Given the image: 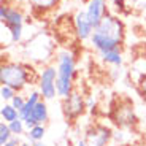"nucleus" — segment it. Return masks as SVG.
<instances>
[{
  "label": "nucleus",
  "instance_id": "1",
  "mask_svg": "<svg viewBox=\"0 0 146 146\" xmlns=\"http://www.w3.org/2000/svg\"><path fill=\"white\" fill-rule=\"evenodd\" d=\"M125 38V26L119 16L106 15L103 21L94 29L91 36V44L95 51L105 52L111 49H121Z\"/></svg>",
  "mask_w": 146,
  "mask_h": 146
},
{
  "label": "nucleus",
  "instance_id": "2",
  "mask_svg": "<svg viewBox=\"0 0 146 146\" xmlns=\"http://www.w3.org/2000/svg\"><path fill=\"white\" fill-rule=\"evenodd\" d=\"M57 67V97L65 99L75 91V78H76V64L70 51L62 49L56 56Z\"/></svg>",
  "mask_w": 146,
  "mask_h": 146
},
{
  "label": "nucleus",
  "instance_id": "3",
  "mask_svg": "<svg viewBox=\"0 0 146 146\" xmlns=\"http://www.w3.org/2000/svg\"><path fill=\"white\" fill-rule=\"evenodd\" d=\"M33 81V70L21 62H3L0 67V83L10 86L16 92H22Z\"/></svg>",
  "mask_w": 146,
  "mask_h": 146
},
{
  "label": "nucleus",
  "instance_id": "4",
  "mask_svg": "<svg viewBox=\"0 0 146 146\" xmlns=\"http://www.w3.org/2000/svg\"><path fill=\"white\" fill-rule=\"evenodd\" d=\"M0 19H2V24L10 32L11 41L19 43L22 38V30H24V15L21 13V10L3 3L0 7Z\"/></svg>",
  "mask_w": 146,
  "mask_h": 146
},
{
  "label": "nucleus",
  "instance_id": "5",
  "mask_svg": "<svg viewBox=\"0 0 146 146\" xmlns=\"http://www.w3.org/2000/svg\"><path fill=\"white\" fill-rule=\"evenodd\" d=\"M57 67L56 65H44L40 70V75L36 78L38 91H40L43 100H54L57 97Z\"/></svg>",
  "mask_w": 146,
  "mask_h": 146
},
{
  "label": "nucleus",
  "instance_id": "6",
  "mask_svg": "<svg viewBox=\"0 0 146 146\" xmlns=\"http://www.w3.org/2000/svg\"><path fill=\"white\" fill-rule=\"evenodd\" d=\"M86 110H88V106H86V97L81 92H78L76 89L68 97L62 99V113L65 116V119L70 121V122H73L78 117H81Z\"/></svg>",
  "mask_w": 146,
  "mask_h": 146
},
{
  "label": "nucleus",
  "instance_id": "7",
  "mask_svg": "<svg viewBox=\"0 0 146 146\" xmlns=\"http://www.w3.org/2000/svg\"><path fill=\"white\" fill-rule=\"evenodd\" d=\"M83 140L88 146H108L113 140V130L103 124H92Z\"/></svg>",
  "mask_w": 146,
  "mask_h": 146
},
{
  "label": "nucleus",
  "instance_id": "8",
  "mask_svg": "<svg viewBox=\"0 0 146 146\" xmlns=\"http://www.w3.org/2000/svg\"><path fill=\"white\" fill-rule=\"evenodd\" d=\"M86 15H88V19L91 21L92 27H97L100 22L103 21L108 13V3H106V0H88V3H86Z\"/></svg>",
  "mask_w": 146,
  "mask_h": 146
},
{
  "label": "nucleus",
  "instance_id": "9",
  "mask_svg": "<svg viewBox=\"0 0 146 146\" xmlns=\"http://www.w3.org/2000/svg\"><path fill=\"white\" fill-rule=\"evenodd\" d=\"M73 26H75V33H76L78 40H81V41L91 40L94 27H92L91 21L88 19V15H86L84 10H80L75 13V16H73Z\"/></svg>",
  "mask_w": 146,
  "mask_h": 146
},
{
  "label": "nucleus",
  "instance_id": "10",
  "mask_svg": "<svg viewBox=\"0 0 146 146\" xmlns=\"http://www.w3.org/2000/svg\"><path fill=\"white\" fill-rule=\"evenodd\" d=\"M48 119H49V111H48L46 100H41V102H38L36 106L33 108L32 116L27 121H24V122H26V127H27V130H29L30 127H33V125H36V124H46Z\"/></svg>",
  "mask_w": 146,
  "mask_h": 146
},
{
  "label": "nucleus",
  "instance_id": "11",
  "mask_svg": "<svg viewBox=\"0 0 146 146\" xmlns=\"http://www.w3.org/2000/svg\"><path fill=\"white\" fill-rule=\"evenodd\" d=\"M114 122L119 127H130L135 124V113L130 105H119L114 108Z\"/></svg>",
  "mask_w": 146,
  "mask_h": 146
},
{
  "label": "nucleus",
  "instance_id": "12",
  "mask_svg": "<svg viewBox=\"0 0 146 146\" xmlns=\"http://www.w3.org/2000/svg\"><path fill=\"white\" fill-rule=\"evenodd\" d=\"M100 59H102L105 64L108 65H113V67H121L124 59H122V52L121 49H111V51H105V52H100Z\"/></svg>",
  "mask_w": 146,
  "mask_h": 146
},
{
  "label": "nucleus",
  "instance_id": "13",
  "mask_svg": "<svg viewBox=\"0 0 146 146\" xmlns=\"http://www.w3.org/2000/svg\"><path fill=\"white\" fill-rule=\"evenodd\" d=\"M29 5L38 13H48V11L54 10L59 5L60 0H27Z\"/></svg>",
  "mask_w": 146,
  "mask_h": 146
},
{
  "label": "nucleus",
  "instance_id": "14",
  "mask_svg": "<svg viewBox=\"0 0 146 146\" xmlns=\"http://www.w3.org/2000/svg\"><path fill=\"white\" fill-rule=\"evenodd\" d=\"M44 135H46V127H44V124H36L26 132L27 141H30L32 145L33 143H38V141H43Z\"/></svg>",
  "mask_w": 146,
  "mask_h": 146
},
{
  "label": "nucleus",
  "instance_id": "15",
  "mask_svg": "<svg viewBox=\"0 0 146 146\" xmlns=\"http://www.w3.org/2000/svg\"><path fill=\"white\" fill-rule=\"evenodd\" d=\"M0 117H2V121L10 124V122H13L19 117V111L11 103H3L2 108H0Z\"/></svg>",
  "mask_w": 146,
  "mask_h": 146
},
{
  "label": "nucleus",
  "instance_id": "16",
  "mask_svg": "<svg viewBox=\"0 0 146 146\" xmlns=\"http://www.w3.org/2000/svg\"><path fill=\"white\" fill-rule=\"evenodd\" d=\"M8 127H10V130H11V133H13V137H22V135H26V132H27L26 122H24L21 117H18L16 121L10 122V124H8Z\"/></svg>",
  "mask_w": 146,
  "mask_h": 146
},
{
  "label": "nucleus",
  "instance_id": "17",
  "mask_svg": "<svg viewBox=\"0 0 146 146\" xmlns=\"http://www.w3.org/2000/svg\"><path fill=\"white\" fill-rule=\"evenodd\" d=\"M11 138H13V133H11L10 127H8V122L2 121L0 122V146L7 145Z\"/></svg>",
  "mask_w": 146,
  "mask_h": 146
},
{
  "label": "nucleus",
  "instance_id": "18",
  "mask_svg": "<svg viewBox=\"0 0 146 146\" xmlns=\"http://www.w3.org/2000/svg\"><path fill=\"white\" fill-rule=\"evenodd\" d=\"M16 94H18V92L13 88H10V86H2V88H0V99H2L3 103H10Z\"/></svg>",
  "mask_w": 146,
  "mask_h": 146
},
{
  "label": "nucleus",
  "instance_id": "19",
  "mask_svg": "<svg viewBox=\"0 0 146 146\" xmlns=\"http://www.w3.org/2000/svg\"><path fill=\"white\" fill-rule=\"evenodd\" d=\"M26 100H27V95H24L22 92H18V94L13 97V100H11V105L15 106L18 111H21L22 108H24V105H26Z\"/></svg>",
  "mask_w": 146,
  "mask_h": 146
},
{
  "label": "nucleus",
  "instance_id": "20",
  "mask_svg": "<svg viewBox=\"0 0 146 146\" xmlns=\"http://www.w3.org/2000/svg\"><path fill=\"white\" fill-rule=\"evenodd\" d=\"M137 88H138V92L141 94V97L146 99V73L141 78H138V83H137Z\"/></svg>",
  "mask_w": 146,
  "mask_h": 146
},
{
  "label": "nucleus",
  "instance_id": "21",
  "mask_svg": "<svg viewBox=\"0 0 146 146\" xmlns=\"http://www.w3.org/2000/svg\"><path fill=\"white\" fill-rule=\"evenodd\" d=\"M108 2H111V3L116 7V10L117 11H125V0H108Z\"/></svg>",
  "mask_w": 146,
  "mask_h": 146
},
{
  "label": "nucleus",
  "instance_id": "22",
  "mask_svg": "<svg viewBox=\"0 0 146 146\" xmlns=\"http://www.w3.org/2000/svg\"><path fill=\"white\" fill-rule=\"evenodd\" d=\"M95 105H97V103H95V99H94V97H88V99H86V106H88L89 111H94Z\"/></svg>",
  "mask_w": 146,
  "mask_h": 146
},
{
  "label": "nucleus",
  "instance_id": "23",
  "mask_svg": "<svg viewBox=\"0 0 146 146\" xmlns=\"http://www.w3.org/2000/svg\"><path fill=\"white\" fill-rule=\"evenodd\" d=\"M19 143H21V137H13V138H11L7 145H3V146H18Z\"/></svg>",
  "mask_w": 146,
  "mask_h": 146
},
{
  "label": "nucleus",
  "instance_id": "24",
  "mask_svg": "<svg viewBox=\"0 0 146 146\" xmlns=\"http://www.w3.org/2000/svg\"><path fill=\"white\" fill-rule=\"evenodd\" d=\"M113 140H116V141H122V140H124V132H121V130L113 132Z\"/></svg>",
  "mask_w": 146,
  "mask_h": 146
},
{
  "label": "nucleus",
  "instance_id": "25",
  "mask_svg": "<svg viewBox=\"0 0 146 146\" xmlns=\"http://www.w3.org/2000/svg\"><path fill=\"white\" fill-rule=\"evenodd\" d=\"M33 146H52V145H48V143H43V141H38V143H33Z\"/></svg>",
  "mask_w": 146,
  "mask_h": 146
},
{
  "label": "nucleus",
  "instance_id": "26",
  "mask_svg": "<svg viewBox=\"0 0 146 146\" xmlns=\"http://www.w3.org/2000/svg\"><path fill=\"white\" fill-rule=\"evenodd\" d=\"M18 146H33V145H32V143H30V141H21V143H19Z\"/></svg>",
  "mask_w": 146,
  "mask_h": 146
},
{
  "label": "nucleus",
  "instance_id": "27",
  "mask_svg": "<svg viewBox=\"0 0 146 146\" xmlns=\"http://www.w3.org/2000/svg\"><path fill=\"white\" fill-rule=\"evenodd\" d=\"M75 146H88V145H86V141H84V140H80V141H78Z\"/></svg>",
  "mask_w": 146,
  "mask_h": 146
},
{
  "label": "nucleus",
  "instance_id": "28",
  "mask_svg": "<svg viewBox=\"0 0 146 146\" xmlns=\"http://www.w3.org/2000/svg\"><path fill=\"white\" fill-rule=\"evenodd\" d=\"M130 2H138V0H130Z\"/></svg>",
  "mask_w": 146,
  "mask_h": 146
}]
</instances>
